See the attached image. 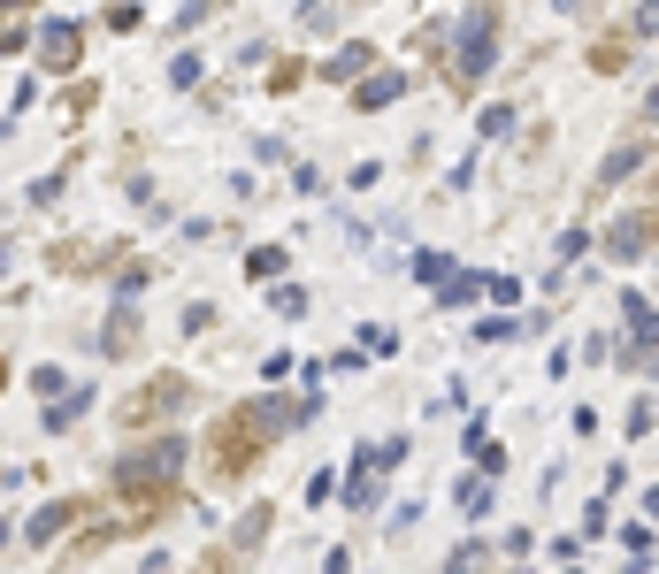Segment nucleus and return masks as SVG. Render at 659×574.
<instances>
[{"instance_id":"6","label":"nucleus","mask_w":659,"mask_h":574,"mask_svg":"<svg viewBox=\"0 0 659 574\" xmlns=\"http://www.w3.org/2000/svg\"><path fill=\"white\" fill-rule=\"evenodd\" d=\"M77 54H85V31L62 15V23H39V69H54V77H69L77 69Z\"/></svg>"},{"instance_id":"2","label":"nucleus","mask_w":659,"mask_h":574,"mask_svg":"<svg viewBox=\"0 0 659 574\" xmlns=\"http://www.w3.org/2000/svg\"><path fill=\"white\" fill-rule=\"evenodd\" d=\"M184 467H192V436L169 430V436H154V444H139V452L116 459V498L123 506H147V513H169Z\"/></svg>"},{"instance_id":"22","label":"nucleus","mask_w":659,"mask_h":574,"mask_svg":"<svg viewBox=\"0 0 659 574\" xmlns=\"http://www.w3.org/2000/svg\"><path fill=\"white\" fill-rule=\"evenodd\" d=\"M176 329H184V337H207V329H215V306H207V299H192V306H184V322H176Z\"/></svg>"},{"instance_id":"37","label":"nucleus","mask_w":659,"mask_h":574,"mask_svg":"<svg viewBox=\"0 0 659 574\" xmlns=\"http://www.w3.org/2000/svg\"><path fill=\"white\" fill-rule=\"evenodd\" d=\"M8 253H15V246H8V238H0V269H8Z\"/></svg>"},{"instance_id":"21","label":"nucleus","mask_w":659,"mask_h":574,"mask_svg":"<svg viewBox=\"0 0 659 574\" xmlns=\"http://www.w3.org/2000/svg\"><path fill=\"white\" fill-rule=\"evenodd\" d=\"M414 277H422V284H445V277H453V253H414Z\"/></svg>"},{"instance_id":"39","label":"nucleus","mask_w":659,"mask_h":574,"mask_svg":"<svg viewBox=\"0 0 659 574\" xmlns=\"http://www.w3.org/2000/svg\"><path fill=\"white\" fill-rule=\"evenodd\" d=\"M0 383H8V360H0Z\"/></svg>"},{"instance_id":"4","label":"nucleus","mask_w":659,"mask_h":574,"mask_svg":"<svg viewBox=\"0 0 659 574\" xmlns=\"http://www.w3.org/2000/svg\"><path fill=\"white\" fill-rule=\"evenodd\" d=\"M407 459V436H376V444H360V459H353V475L337 483V498L353 506V513H368L376 498H383V475Z\"/></svg>"},{"instance_id":"3","label":"nucleus","mask_w":659,"mask_h":574,"mask_svg":"<svg viewBox=\"0 0 659 574\" xmlns=\"http://www.w3.org/2000/svg\"><path fill=\"white\" fill-rule=\"evenodd\" d=\"M491 62H498V8H468L461 31H453V62H445L453 100H468V93L491 77Z\"/></svg>"},{"instance_id":"35","label":"nucleus","mask_w":659,"mask_h":574,"mask_svg":"<svg viewBox=\"0 0 659 574\" xmlns=\"http://www.w3.org/2000/svg\"><path fill=\"white\" fill-rule=\"evenodd\" d=\"M637 123H659V85L645 93V108H637Z\"/></svg>"},{"instance_id":"1","label":"nucleus","mask_w":659,"mask_h":574,"mask_svg":"<svg viewBox=\"0 0 659 574\" xmlns=\"http://www.w3.org/2000/svg\"><path fill=\"white\" fill-rule=\"evenodd\" d=\"M307 414H315V399H246V407L215 414V430H207V444H215V452H207V467L238 483V475H246V467H253L277 436L300 430Z\"/></svg>"},{"instance_id":"7","label":"nucleus","mask_w":659,"mask_h":574,"mask_svg":"<svg viewBox=\"0 0 659 574\" xmlns=\"http://www.w3.org/2000/svg\"><path fill=\"white\" fill-rule=\"evenodd\" d=\"M652 246H659V215H622V223L606 230V253H614V261H645Z\"/></svg>"},{"instance_id":"33","label":"nucleus","mask_w":659,"mask_h":574,"mask_svg":"<svg viewBox=\"0 0 659 574\" xmlns=\"http://www.w3.org/2000/svg\"><path fill=\"white\" fill-rule=\"evenodd\" d=\"M484 291H491L498 306H514V299H521V284H514V277H484Z\"/></svg>"},{"instance_id":"13","label":"nucleus","mask_w":659,"mask_h":574,"mask_svg":"<svg viewBox=\"0 0 659 574\" xmlns=\"http://www.w3.org/2000/svg\"><path fill=\"white\" fill-rule=\"evenodd\" d=\"M645 153H652V145H645V139H622V145H614V153H606V161H598V184H622L629 169H645Z\"/></svg>"},{"instance_id":"28","label":"nucleus","mask_w":659,"mask_h":574,"mask_svg":"<svg viewBox=\"0 0 659 574\" xmlns=\"http://www.w3.org/2000/svg\"><path fill=\"white\" fill-rule=\"evenodd\" d=\"M23 39H31L23 15H0V54H23Z\"/></svg>"},{"instance_id":"38","label":"nucleus","mask_w":659,"mask_h":574,"mask_svg":"<svg viewBox=\"0 0 659 574\" xmlns=\"http://www.w3.org/2000/svg\"><path fill=\"white\" fill-rule=\"evenodd\" d=\"M8 537H15V529H8V521H0V544H8Z\"/></svg>"},{"instance_id":"15","label":"nucleus","mask_w":659,"mask_h":574,"mask_svg":"<svg viewBox=\"0 0 659 574\" xmlns=\"http://www.w3.org/2000/svg\"><path fill=\"white\" fill-rule=\"evenodd\" d=\"M85 407H93V383H85V391H54V399H46V430H69V422H85Z\"/></svg>"},{"instance_id":"26","label":"nucleus","mask_w":659,"mask_h":574,"mask_svg":"<svg viewBox=\"0 0 659 574\" xmlns=\"http://www.w3.org/2000/svg\"><path fill=\"white\" fill-rule=\"evenodd\" d=\"M23 383H31V391H39V399H54V391H69V376H62V368H31V376H23Z\"/></svg>"},{"instance_id":"11","label":"nucleus","mask_w":659,"mask_h":574,"mask_svg":"<svg viewBox=\"0 0 659 574\" xmlns=\"http://www.w3.org/2000/svg\"><path fill=\"white\" fill-rule=\"evenodd\" d=\"M368 69H376V46H368V39H345V46L323 62L330 85H353V77H368Z\"/></svg>"},{"instance_id":"36","label":"nucleus","mask_w":659,"mask_h":574,"mask_svg":"<svg viewBox=\"0 0 659 574\" xmlns=\"http://www.w3.org/2000/svg\"><path fill=\"white\" fill-rule=\"evenodd\" d=\"M15 8H39V0H0V15H15Z\"/></svg>"},{"instance_id":"8","label":"nucleus","mask_w":659,"mask_h":574,"mask_svg":"<svg viewBox=\"0 0 659 574\" xmlns=\"http://www.w3.org/2000/svg\"><path fill=\"white\" fill-rule=\"evenodd\" d=\"M622 322H629L622 353H629V360H645V353L659 345V306H652V299H637V291H622Z\"/></svg>"},{"instance_id":"24","label":"nucleus","mask_w":659,"mask_h":574,"mask_svg":"<svg viewBox=\"0 0 659 574\" xmlns=\"http://www.w3.org/2000/svg\"><path fill=\"white\" fill-rule=\"evenodd\" d=\"M199 77H207V69H199V54H176V69H169V85H176V93H192Z\"/></svg>"},{"instance_id":"27","label":"nucleus","mask_w":659,"mask_h":574,"mask_svg":"<svg viewBox=\"0 0 659 574\" xmlns=\"http://www.w3.org/2000/svg\"><path fill=\"white\" fill-rule=\"evenodd\" d=\"M622 544H629V560H652V529H645V521H629Z\"/></svg>"},{"instance_id":"10","label":"nucleus","mask_w":659,"mask_h":574,"mask_svg":"<svg viewBox=\"0 0 659 574\" xmlns=\"http://www.w3.org/2000/svg\"><path fill=\"white\" fill-rule=\"evenodd\" d=\"M77 513H85V498H54V506H39V513L23 521V544H31V552H39V544H54Z\"/></svg>"},{"instance_id":"14","label":"nucleus","mask_w":659,"mask_h":574,"mask_svg":"<svg viewBox=\"0 0 659 574\" xmlns=\"http://www.w3.org/2000/svg\"><path fill=\"white\" fill-rule=\"evenodd\" d=\"M284 269H292V253H284V246H253V253H246V284H277Z\"/></svg>"},{"instance_id":"9","label":"nucleus","mask_w":659,"mask_h":574,"mask_svg":"<svg viewBox=\"0 0 659 574\" xmlns=\"http://www.w3.org/2000/svg\"><path fill=\"white\" fill-rule=\"evenodd\" d=\"M407 85H414L407 69H376V77H360V85H353V108H360V116H376V108L407 100Z\"/></svg>"},{"instance_id":"25","label":"nucleus","mask_w":659,"mask_h":574,"mask_svg":"<svg viewBox=\"0 0 659 574\" xmlns=\"http://www.w3.org/2000/svg\"><path fill=\"white\" fill-rule=\"evenodd\" d=\"M300 85H307L300 62H277V69H269V93H300Z\"/></svg>"},{"instance_id":"18","label":"nucleus","mask_w":659,"mask_h":574,"mask_svg":"<svg viewBox=\"0 0 659 574\" xmlns=\"http://www.w3.org/2000/svg\"><path fill=\"white\" fill-rule=\"evenodd\" d=\"M468 459H476L484 475H498V467H506V444H491V430H484V422H468Z\"/></svg>"},{"instance_id":"32","label":"nucleus","mask_w":659,"mask_h":574,"mask_svg":"<svg viewBox=\"0 0 659 574\" xmlns=\"http://www.w3.org/2000/svg\"><path fill=\"white\" fill-rule=\"evenodd\" d=\"M23 199H31V207H54V199H62V176H39V184H31Z\"/></svg>"},{"instance_id":"19","label":"nucleus","mask_w":659,"mask_h":574,"mask_svg":"<svg viewBox=\"0 0 659 574\" xmlns=\"http://www.w3.org/2000/svg\"><path fill=\"white\" fill-rule=\"evenodd\" d=\"M100 23H108V31H139V23H147V8H139V0H108V8H100Z\"/></svg>"},{"instance_id":"20","label":"nucleus","mask_w":659,"mask_h":574,"mask_svg":"<svg viewBox=\"0 0 659 574\" xmlns=\"http://www.w3.org/2000/svg\"><path fill=\"white\" fill-rule=\"evenodd\" d=\"M261 537H269V506H253V513H246V521L230 529V544H238V552H253Z\"/></svg>"},{"instance_id":"23","label":"nucleus","mask_w":659,"mask_h":574,"mask_svg":"<svg viewBox=\"0 0 659 574\" xmlns=\"http://www.w3.org/2000/svg\"><path fill=\"white\" fill-rule=\"evenodd\" d=\"M521 329H529V322H506V314H491V322H476V337H484V345H506V337H521Z\"/></svg>"},{"instance_id":"16","label":"nucleus","mask_w":659,"mask_h":574,"mask_svg":"<svg viewBox=\"0 0 659 574\" xmlns=\"http://www.w3.org/2000/svg\"><path fill=\"white\" fill-rule=\"evenodd\" d=\"M437 299H445V306H476V299H484V277H476V269H453V277L437 284Z\"/></svg>"},{"instance_id":"5","label":"nucleus","mask_w":659,"mask_h":574,"mask_svg":"<svg viewBox=\"0 0 659 574\" xmlns=\"http://www.w3.org/2000/svg\"><path fill=\"white\" fill-rule=\"evenodd\" d=\"M184 407H192V376H176V368H169V376L139 383V391L123 399V422L139 430V422H169V414H184Z\"/></svg>"},{"instance_id":"30","label":"nucleus","mask_w":659,"mask_h":574,"mask_svg":"<svg viewBox=\"0 0 659 574\" xmlns=\"http://www.w3.org/2000/svg\"><path fill=\"white\" fill-rule=\"evenodd\" d=\"M300 23H307V31H330L337 15H330V0H300Z\"/></svg>"},{"instance_id":"17","label":"nucleus","mask_w":659,"mask_h":574,"mask_svg":"<svg viewBox=\"0 0 659 574\" xmlns=\"http://www.w3.org/2000/svg\"><path fill=\"white\" fill-rule=\"evenodd\" d=\"M453 506H461L468 521H484V513H491V475H468V483L453 490Z\"/></svg>"},{"instance_id":"31","label":"nucleus","mask_w":659,"mask_h":574,"mask_svg":"<svg viewBox=\"0 0 659 574\" xmlns=\"http://www.w3.org/2000/svg\"><path fill=\"white\" fill-rule=\"evenodd\" d=\"M307 498H315V506H330V498H337V475H330V467H315V475H307Z\"/></svg>"},{"instance_id":"12","label":"nucleus","mask_w":659,"mask_h":574,"mask_svg":"<svg viewBox=\"0 0 659 574\" xmlns=\"http://www.w3.org/2000/svg\"><path fill=\"white\" fill-rule=\"evenodd\" d=\"M131 345H139V306H131V299H116V314H108V329H100V353H108V360H123Z\"/></svg>"},{"instance_id":"34","label":"nucleus","mask_w":659,"mask_h":574,"mask_svg":"<svg viewBox=\"0 0 659 574\" xmlns=\"http://www.w3.org/2000/svg\"><path fill=\"white\" fill-rule=\"evenodd\" d=\"M637 39H659V0H645V8H637Z\"/></svg>"},{"instance_id":"29","label":"nucleus","mask_w":659,"mask_h":574,"mask_svg":"<svg viewBox=\"0 0 659 574\" xmlns=\"http://www.w3.org/2000/svg\"><path fill=\"white\" fill-rule=\"evenodd\" d=\"M476 131H484V139H506V131H514V108H484V123H476Z\"/></svg>"}]
</instances>
